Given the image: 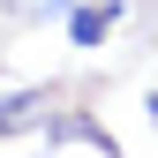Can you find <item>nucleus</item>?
<instances>
[{"instance_id":"1","label":"nucleus","mask_w":158,"mask_h":158,"mask_svg":"<svg viewBox=\"0 0 158 158\" xmlns=\"http://www.w3.org/2000/svg\"><path fill=\"white\" fill-rule=\"evenodd\" d=\"M113 15H121V0H106V8H75V23H68V38H75V45H98V38L113 30Z\"/></svg>"},{"instance_id":"2","label":"nucleus","mask_w":158,"mask_h":158,"mask_svg":"<svg viewBox=\"0 0 158 158\" xmlns=\"http://www.w3.org/2000/svg\"><path fill=\"white\" fill-rule=\"evenodd\" d=\"M151 121H158V106H151Z\"/></svg>"}]
</instances>
